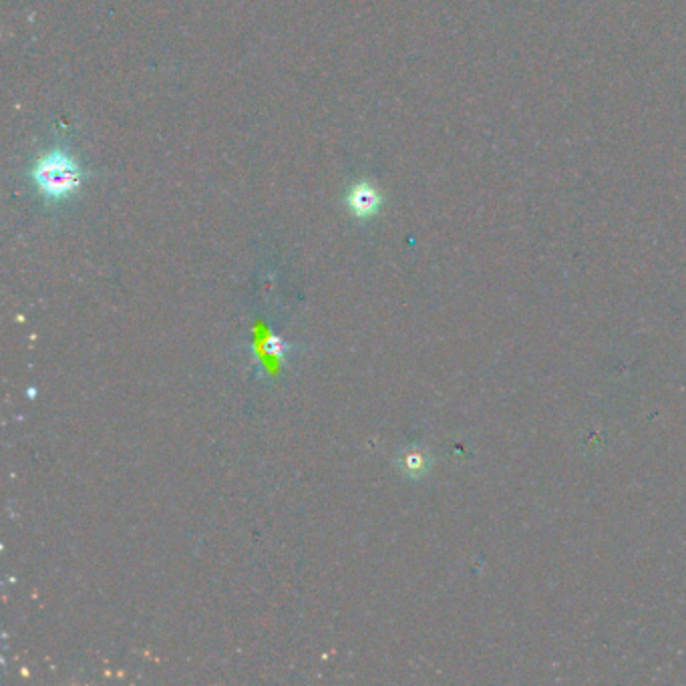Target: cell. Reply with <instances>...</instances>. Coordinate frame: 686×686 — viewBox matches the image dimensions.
Returning <instances> with one entry per match:
<instances>
[{
  "label": "cell",
  "instance_id": "cell-1",
  "mask_svg": "<svg viewBox=\"0 0 686 686\" xmlns=\"http://www.w3.org/2000/svg\"><path fill=\"white\" fill-rule=\"evenodd\" d=\"M35 182L49 198H65L75 192L81 184L77 165L63 151L45 155L35 167Z\"/></svg>",
  "mask_w": 686,
  "mask_h": 686
},
{
  "label": "cell",
  "instance_id": "cell-2",
  "mask_svg": "<svg viewBox=\"0 0 686 686\" xmlns=\"http://www.w3.org/2000/svg\"><path fill=\"white\" fill-rule=\"evenodd\" d=\"M379 204H381L379 194H377L371 186H367V184L355 188V192H353V196H351V208H353V212H355L357 216H363V218H365V216H373V214L377 212Z\"/></svg>",
  "mask_w": 686,
  "mask_h": 686
},
{
  "label": "cell",
  "instance_id": "cell-3",
  "mask_svg": "<svg viewBox=\"0 0 686 686\" xmlns=\"http://www.w3.org/2000/svg\"><path fill=\"white\" fill-rule=\"evenodd\" d=\"M399 465H401V471H403L405 475H411V477H421V475H423V473L429 469L431 461H429V455H427L425 451H419V449H409V451H405V453H403V457H401Z\"/></svg>",
  "mask_w": 686,
  "mask_h": 686
}]
</instances>
